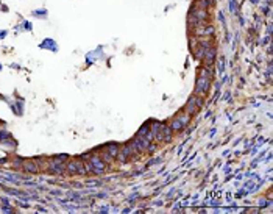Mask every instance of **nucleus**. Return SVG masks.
<instances>
[{
    "instance_id": "f03ea898",
    "label": "nucleus",
    "mask_w": 273,
    "mask_h": 214,
    "mask_svg": "<svg viewBox=\"0 0 273 214\" xmlns=\"http://www.w3.org/2000/svg\"><path fill=\"white\" fill-rule=\"evenodd\" d=\"M189 114L187 113H181V114H178L173 121H172V124H170V128L172 130H175V131H180V130H183L187 124H189Z\"/></svg>"
},
{
    "instance_id": "0eeeda50",
    "label": "nucleus",
    "mask_w": 273,
    "mask_h": 214,
    "mask_svg": "<svg viewBox=\"0 0 273 214\" xmlns=\"http://www.w3.org/2000/svg\"><path fill=\"white\" fill-rule=\"evenodd\" d=\"M106 149H108L106 152H108V153H109V155H111L112 158H117V155H119V150H120L117 144H109V145H108Z\"/></svg>"
},
{
    "instance_id": "6e6552de",
    "label": "nucleus",
    "mask_w": 273,
    "mask_h": 214,
    "mask_svg": "<svg viewBox=\"0 0 273 214\" xmlns=\"http://www.w3.org/2000/svg\"><path fill=\"white\" fill-rule=\"evenodd\" d=\"M101 158H103L106 163H112V161H114V158H112V156H111L108 152H106V153H101Z\"/></svg>"
},
{
    "instance_id": "423d86ee",
    "label": "nucleus",
    "mask_w": 273,
    "mask_h": 214,
    "mask_svg": "<svg viewBox=\"0 0 273 214\" xmlns=\"http://www.w3.org/2000/svg\"><path fill=\"white\" fill-rule=\"evenodd\" d=\"M22 169L27 170V172H30V174H36V172L39 170L38 163H33V161H25V163L22 164Z\"/></svg>"
},
{
    "instance_id": "20e7f679",
    "label": "nucleus",
    "mask_w": 273,
    "mask_h": 214,
    "mask_svg": "<svg viewBox=\"0 0 273 214\" xmlns=\"http://www.w3.org/2000/svg\"><path fill=\"white\" fill-rule=\"evenodd\" d=\"M214 59H215V47L211 45V47L206 49V52H205V55H203V63H205L206 67H211L212 63H214Z\"/></svg>"
},
{
    "instance_id": "7ed1b4c3",
    "label": "nucleus",
    "mask_w": 273,
    "mask_h": 214,
    "mask_svg": "<svg viewBox=\"0 0 273 214\" xmlns=\"http://www.w3.org/2000/svg\"><path fill=\"white\" fill-rule=\"evenodd\" d=\"M203 105V100L201 97H197V95H192L189 100H187V105H186V113L189 116L192 114H197V111L200 110V106Z\"/></svg>"
},
{
    "instance_id": "39448f33",
    "label": "nucleus",
    "mask_w": 273,
    "mask_h": 214,
    "mask_svg": "<svg viewBox=\"0 0 273 214\" xmlns=\"http://www.w3.org/2000/svg\"><path fill=\"white\" fill-rule=\"evenodd\" d=\"M91 164H92V172H94V174H103L105 169H106L105 161H103L100 156H94L92 161H91Z\"/></svg>"
},
{
    "instance_id": "f257e3e1",
    "label": "nucleus",
    "mask_w": 273,
    "mask_h": 214,
    "mask_svg": "<svg viewBox=\"0 0 273 214\" xmlns=\"http://www.w3.org/2000/svg\"><path fill=\"white\" fill-rule=\"evenodd\" d=\"M200 77L197 80V88H195V94L198 95H206L209 92V88H211V70L209 67H201L200 70Z\"/></svg>"
}]
</instances>
